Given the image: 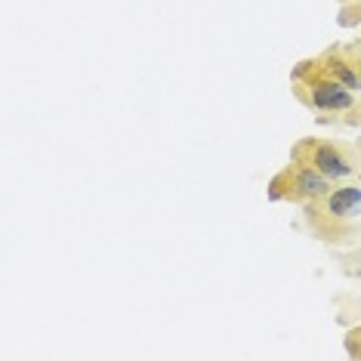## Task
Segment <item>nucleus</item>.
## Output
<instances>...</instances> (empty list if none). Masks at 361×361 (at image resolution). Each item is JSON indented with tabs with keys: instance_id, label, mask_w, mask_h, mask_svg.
Returning <instances> with one entry per match:
<instances>
[{
	"instance_id": "obj_1",
	"label": "nucleus",
	"mask_w": 361,
	"mask_h": 361,
	"mask_svg": "<svg viewBox=\"0 0 361 361\" xmlns=\"http://www.w3.org/2000/svg\"><path fill=\"white\" fill-rule=\"evenodd\" d=\"M293 93L312 111L327 115L321 118V124H340L343 120L349 127H358V96L352 90H346L343 84H337V80L315 74L309 69V62H299L293 69Z\"/></svg>"
},
{
	"instance_id": "obj_2",
	"label": "nucleus",
	"mask_w": 361,
	"mask_h": 361,
	"mask_svg": "<svg viewBox=\"0 0 361 361\" xmlns=\"http://www.w3.org/2000/svg\"><path fill=\"white\" fill-rule=\"evenodd\" d=\"M358 185H343V189H330L325 198L312 201L303 207L309 229L327 244H340V241L355 238L358 232Z\"/></svg>"
},
{
	"instance_id": "obj_5",
	"label": "nucleus",
	"mask_w": 361,
	"mask_h": 361,
	"mask_svg": "<svg viewBox=\"0 0 361 361\" xmlns=\"http://www.w3.org/2000/svg\"><path fill=\"white\" fill-rule=\"evenodd\" d=\"M309 69L315 74H321V78L327 80H337V84H343L346 90H352V93H358L361 87V78H358V41L346 43V47H330L325 50L318 59H309Z\"/></svg>"
},
{
	"instance_id": "obj_4",
	"label": "nucleus",
	"mask_w": 361,
	"mask_h": 361,
	"mask_svg": "<svg viewBox=\"0 0 361 361\" xmlns=\"http://www.w3.org/2000/svg\"><path fill=\"white\" fill-rule=\"evenodd\" d=\"M327 192H330V179L318 176V173L309 167H299V164L284 167L272 183H269V198L272 201H290V204H299V207L325 198Z\"/></svg>"
},
{
	"instance_id": "obj_3",
	"label": "nucleus",
	"mask_w": 361,
	"mask_h": 361,
	"mask_svg": "<svg viewBox=\"0 0 361 361\" xmlns=\"http://www.w3.org/2000/svg\"><path fill=\"white\" fill-rule=\"evenodd\" d=\"M290 164L309 167L318 176L330 179H349L358 173V148L349 142H337V139H299L290 152Z\"/></svg>"
}]
</instances>
